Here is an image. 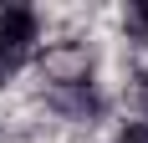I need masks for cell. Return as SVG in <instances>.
<instances>
[{
	"mask_svg": "<svg viewBox=\"0 0 148 143\" xmlns=\"http://www.w3.org/2000/svg\"><path fill=\"white\" fill-rule=\"evenodd\" d=\"M41 46V15L31 5H0V72H21Z\"/></svg>",
	"mask_w": 148,
	"mask_h": 143,
	"instance_id": "obj_1",
	"label": "cell"
},
{
	"mask_svg": "<svg viewBox=\"0 0 148 143\" xmlns=\"http://www.w3.org/2000/svg\"><path fill=\"white\" fill-rule=\"evenodd\" d=\"M118 143H148V123H128L118 133Z\"/></svg>",
	"mask_w": 148,
	"mask_h": 143,
	"instance_id": "obj_2",
	"label": "cell"
}]
</instances>
